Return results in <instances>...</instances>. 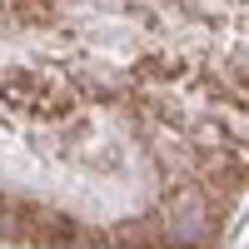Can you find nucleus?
<instances>
[{"instance_id":"nucleus-1","label":"nucleus","mask_w":249,"mask_h":249,"mask_svg":"<svg viewBox=\"0 0 249 249\" xmlns=\"http://www.w3.org/2000/svg\"><path fill=\"white\" fill-rule=\"evenodd\" d=\"M0 95H5L15 110H30V115H60V110L70 105V100H65V90H60L50 75H30V70L5 75Z\"/></svg>"}]
</instances>
